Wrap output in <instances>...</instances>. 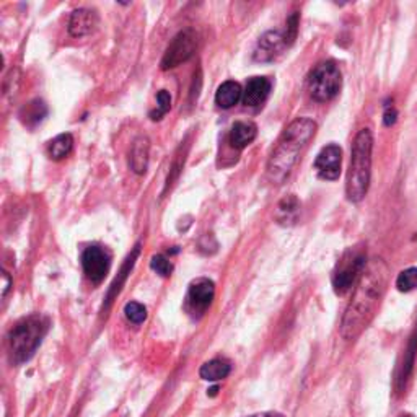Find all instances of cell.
<instances>
[{"instance_id": "obj_1", "label": "cell", "mask_w": 417, "mask_h": 417, "mask_svg": "<svg viewBox=\"0 0 417 417\" xmlns=\"http://www.w3.org/2000/svg\"><path fill=\"white\" fill-rule=\"evenodd\" d=\"M388 280L389 269L382 260L370 261L362 271L356 292L341 321V336L346 341H356L369 328L387 293Z\"/></svg>"}, {"instance_id": "obj_2", "label": "cell", "mask_w": 417, "mask_h": 417, "mask_svg": "<svg viewBox=\"0 0 417 417\" xmlns=\"http://www.w3.org/2000/svg\"><path fill=\"white\" fill-rule=\"evenodd\" d=\"M315 133L316 122L308 117H297L285 128L267 162V176L273 183L280 184L289 178Z\"/></svg>"}, {"instance_id": "obj_3", "label": "cell", "mask_w": 417, "mask_h": 417, "mask_svg": "<svg viewBox=\"0 0 417 417\" xmlns=\"http://www.w3.org/2000/svg\"><path fill=\"white\" fill-rule=\"evenodd\" d=\"M371 148H374V135L370 129H362L353 139L351 165H349L346 180V194L352 202L362 201L369 193Z\"/></svg>"}, {"instance_id": "obj_4", "label": "cell", "mask_w": 417, "mask_h": 417, "mask_svg": "<svg viewBox=\"0 0 417 417\" xmlns=\"http://www.w3.org/2000/svg\"><path fill=\"white\" fill-rule=\"evenodd\" d=\"M49 320L43 315H31L13 326L8 334V352L13 364L28 362L48 334Z\"/></svg>"}, {"instance_id": "obj_5", "label": "cell", "mask_w": 417, "mask_h": 417, "mask_svg": "<svg viewBox=\"0 0 417 417\" xmlns=\"http://www.w3.org/2000/svg\"><path fill=\"white\" fill-rule=\"evenodd\" d=\"M341 70L333 61L321 62L310 72L307 80V88L310 97L318 103L333 99L341 90Z\"/></svg>"}, {"instance_id": "obj_6", "label": "cell", "mask_w": 417, "mask_h": 417, "mask_svg": "<svg viewBox=\"0 0 417 417\" xmlns=\"http://www.w3.org/2000/svg\"><path fill=\"white\" fill-rule=\"evenodd\" d=\"M365 269V255L359 249H347L333 274V289L338 295H346Z\"/></svg>"}, {"instance_id": "obj_7", "label": "cell", "mask_w": 417, "mask_h": 417, "mask_svg": "<svg viewBox=\"0 0 417 417\" xmlns=\"http://www.w3.org/2000/svg\"><path fill=\"white\" fill-rule=\"evenodd\" d=\"M197 48V35L194 33V30L188 28L180 31L178 35L175 36L173 41L170 43V46L166 48L165 56L162 59V69L168 70L173 69V67H178L180 64L188 61L194 56Z\"/></svg>"}, {"instance_id": "obj_8", "label": "cell", "mask_w": 417, "mask_h": 417, "mask_svg": "<svg viewBox=\"0 0 417 417\" xmlns=\"http://www.w3.org/2000/svg\"><path fill=\"white\" fill-rule=\"evenodd\" d=\"M215 295V285L211 279L201 278L191 282L186 295L184 310L188 311V315H191L193 318H201L204 313L207 311V308L211 307L212 300Z\"/></svg>"}, {"instance_id": "obj_9", "label": "cell", "mask_w": 417, "mask_h": 417, "mask_svg": "<svg viewBox=\"0 0 417 417\" xmlns=\"http://www.w3.org/2000/svg\"><path fill=\"white\" fill-rule=\"evenodd\" d=\"M111 256L101 246H88L81 253V267L87 279L93 284H99L110 273Z\"/></svg>"}, {"instance_id": "obj_10", "label": "cell", "mask_w": 417, "mask_h": 417, "mask_svg": "<svg viewBox=\"0 0 417 417\" xmlns=\"http://www.w3.org/2000/svg\"><path fill=\"white\" fill-rule=\"evenodd\" d=\"M341 162L342 151L338 145L331 144L318 153L315 160V170L320 178L329 181L338 180L339 175H341Z\"/></svg>"}, {"instance_id": "obj_11", "label": "cell", "mask_w": 417, "mask_h": 417, "mask_svg": "<svg viewBox=\"0 0 417 417\" xmlns=\"http://www.w3.org/2000/svg\"><path fill=\"white\" fill-rule=\"evenodd\" d=\"M287 46L284 33L280 31H269L262 35L260 41L256 43L255 51H253V59L258 62H271L279 56Z\"/></svg>"}, {"instance_id": "obj_12", "label": "cell", "mask_w": 417, "mask_h": 417, "mask_svg": "<svg viewBox=\"0 0 417 417\" xmlns=\"http://www.w3.org/2000/svg\"><path fill=\"white\" fill-rule=\"evenodd\" d=\"M98 26L97 12L88 10V8H77L72 12L69 20V33L74 38H84V36L92 35Z\"/></svg>"}, {"instance_id": "obj_13", "label": "cell", "mask_w": 417, "mask_h": 417, "mask_svg": "<svg viewBox=\"0 0 417 417\" xmlns=\"http://www.w3.org/2000/svg\"><path fill=\"white\" fill-rule=\"evenodd\" d=\"M271 81L266 77H251L243 92V103L249 108H260L269 97Z\"/></svg>"}, {"instance_id": "obj_14", "label": "cell", "mask_w": 417, "mask_h": 417, "mask_svg": "<svg viewBox=\"0 0 417 417\" xmlns=\"http://www.w3.org/2000/svg\"><path fill=\"white\" fill-rule=\"evenodd\" d=\"M139 253H140V244H135L133 253H130V255L128 256V260L124 261V264H122L119 274H117V278L115 280H113L111 287H110V290H108L106 300H104V310H108V308L111 307L113 300H115V298L117 297V293L121 292L122 285L126 284V280H128L130 271H133V267L135 264V260H137Z\"/></svg>"}, {"instance_id": "obj_15", "label": "cell", "mask_w": 417, "mask_h": 417, "mask_svg": "<svg viewBox=\"0 0 417 417\" xmlns=\"http://www.w3.org/2000/svg\"><path fill=\"white\" fill-rule=\"evenodd\" d=\"M256 135H258L256 124H253L251 121H238L232 126L229 139H230V144H232V147L242 151V148L248 147V145L256 139Z\"/></svg>"}, {"instance_id": "obj_16", "label": "cell", "mask_w": 417, "mask_h": 417, "mask_svg": "<svg viewBox=\"0 0 417 417\" xmlns=\"http://www.w3.org/2000/svg\"><path fill=\"white\" fill-rule=\"evenodd\" d=\"M148 151H151V142L145 135H140L134 140L133 148H130V168L134 173L144 175L147 171Z\"/></svg>"}, {"instance_id": "obj_17", "label": "cell", "mask_w": 417, "mask_h": 417, "mask_svg": "<svg viewBox=\"0 0 417 417\" xmlns=\"http://www.w3.org/2000/svg\"><path fill=\"white\" fill-rule=\"evenodd\" d=\"M298 214H300V201H298L293 194H290V196H285L282 201L278 204L274 217L279 225L289 226L295 224Z\"/></svg>"}, {"instance_id": "obj_18", "label": "cell", "mask_w": 417, "mask_h": 417, "mask_svg": "<svg viewBox=\"0 0 417 417\" xmlns=\"http://www.w3.org/2000/svg\"><path fill=\"white\" fill-rule=\"evenodd\" d=\"M48 116V106L43 99H33V101L26 103L25 106H21L18 117L23 122L26 128H36L39 122H43L44 117Z\"/></svg>"}, {"instance_id": "obj_19", "label": "cell", "mask_w": 417, "mask_h": 417, "mask_svg": "<svg viewBox=\"0 0 417 417\" xmlns=\"http://www.w3.org/2000/svg\"><path fill=\"white\" fill-rule=\"evenodd\" d=\"M243 98V90L240 87L238 81L233 80H226L224 84L217 88L215 93V103L217 106L224 108V110H229L237 104L240 99Z\"/></svg>"}, {"instance_id": "obj_20", "label": "cell", "mask_w": 417, "mask_h": 417, "mask_svg": "<svg viewBox=\"0 0 417 417\" xmlns=\"http://www.w3.org/2000/svg\"><path fill=\"white\" fill-rule=\"evenodd\" d=\"M230 371H232V365H230L229 360L214 359L206 362V364L201 367L199 375H201V378L206 380V382H219V380L229 377Z\"/></svg>"}, {"instance_id": "obj_21", "label": "cell", "mask_w": 417, "mask_h": 417, "mask_svg": "<svg viewBox=\"0 0 417 417\" xmlns=\"http://www.w3.org/2000/svg\"><path fill=\"white\" fill-rule=\"evenodd\" d=\"M416 351H417V341L416 338H412L409 347H407V351L405 352V362H403V365H400V369H398V375H396L398 391H403V389H405V385L411 377L412 367H414Z\"/></svg>"}, {"instance_id": "obj_22", "label": "cell", "mask_w": 417, "mask_h": 417, "mask_svg": "<svg viewBox=\"0 0 417 417\" xmlns=\"http://www.w3.org/2000/svg\"><path fill=\"white\" fill-rule=\"evenodd\" d=\"M74 147V137L70 134H59L48 145V153L52 160H62L72 152Z\"/></svg>"}, {"instance_id": "obj_23", "label": "cell", "mask_w": 417, "mask_h": 417, "mask_svg": "<svg viewBox=\"0 0 417 417\" xmlns=\"http://www.w3.org/2000/svg\"><path fill=\"white\" fill-rule=\"evenodd\" d=\"M186 152H188V148L183 152V142H181L178 152H176L175 155V160L173 163H171V168H170V173H168V178H166V184H165V191H163V194H165L166 191L170 189V186L175 183L176 180H178V176L181 173V170H183L184 166V160H186Z\"/></svg>"}, {"instance_id": "obj_24", "label": "cell", "mask_w": 417, "mask_h": 417, "mask_svg": "<svg viewBox=\"0 0 417 417\" xmlns=\"http://www.w3.org/2000/svg\"><path fill=\"white\" fill-rule=\"evenodd\" d=\"M396 287L400 292H411L417 289V267L403 271L396 279Z\"/></svg>"}, {"instance_id": "obj_25", "label": "cell", "mask_w": 417, "mask_h": 417, "mask_svg": "<svg viewBox=\"0 0 417 417\" xmlns=\"http://www.w3.org/2000/svg\"><path fill=\"white\" fill-rule=\"evenodd\" d=\"M124 313L126 318L134 324L144 323L145 318H147V310H145V307L139 302H129L128 305L124 307Z\"/></svg>"}, {"instance_id": "obj_26", "label": "cell", "mask_w": 417, "mask_h": 417, "mask_svg": "<svg viewBox=\"0 0 417 417\" xmlns=\"http://www.w3.org/2000/svg\"><path fill=\"white\" fill-rule=\"evenodd\" d=\"M171 108V97L166 90H160L157 93V110L151 113V117L153 121H160Z\"/></svg>"}, {"instance_id": "obj_27", "label": "cell", "mask_w": 417, "mask_h": 417, "mask_svg": "<svg viewBox=\"0 0 417 417\" xmlns=\"http://www.w3.org/2000/svg\"><path fill=\"white\" fill-rule=\"evenodd\" d=\"M151 267L157 274L163 275V278H168V275L173 273V264H171L168 258H165L163 255L153 256L151 261Z\"/></svg>"}, {"instance_id": "obj_28", "label": "cell", "mask_w": 417, "mask_h": 417, "mask_svg": "<svg viewBox=\"0 0 417 417\" xmlns=\"http://www.w3.org/2000/svg\"><path fill=\"white\" fill-rule=\"evenodd\" d=\"M297 31H298V15L297 13H293V15H290V18L287 20V28L284 31L285 41H287V46L293 43L297 38Z\"/></svg>"}, {"instance_id": "obj_29", "label": "cell", "mask_w": 417, "mask_h": 417, "mask_svg": "<svg viewBox=\"0 0 417 417\" xmlns=\"http://www.w3.org/2000/svg\"><path fill=\"white\" fill-rule=\"evenodd\" d=\"M396 117H398V113H396V110H394V108L391 106V108H387V111H385V115H383V121H385V126H393L394 122H396Z\"/></svg>"}, {"instance_id": "obj_30", "label": "cell", "mask_w": 417, "mask_h": 417, "mask_svg": "<svg viewBox=\"0 0 417 417\" xmlns=\"http://www.w3.org/2000/svg\"><path fill=\"white\" fill-rule=\"evenodd\" d=\"M2 278H3V287H2V298H6L7 297V293H8V289H10V278H8V274L7 273H3L2 274Z\"/></svg>"}, {"instance_id": "obj_31", "label": "cell", "mask_w": 417, "mask_h": 417, "mask_svg": "<svg viewBox=\"0 0 417 417\" xmlns=\"http://www.w3.org/2000/svg\"><path fill=\"white\" fill-rule=\"evenodd\" d=\"M249 417H284L279 412H262V414H256V416H249Z\"/></svg>"}, {"instance_id": "obj_32", "label": "cell", "mask_w": 417, "mask_h": 417, "mask_svg": "<svg viewBox=\"0 0 417 417\" xmlns=\"http://www.w3.org/2000/svg\"><path fill=\"white\" fill-rule=\"evenodd\" d=\"M401 417H411V416H401Z\"/></svg>"}]
</instances>
